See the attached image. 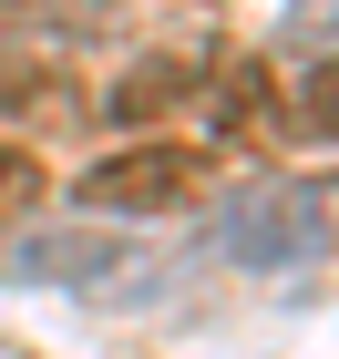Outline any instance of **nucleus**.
Returning <instances> with one entry per match:
<instances>
[{
    "mask_svg": "<svg viewBox=\"0 0 339 359\" xmlns=\"http://www.w3.org/2000/svg\"><path fill=\"white\" fill-rule=\"evenodd\" d=\"M319 21H339V0H298V11H288V41H309Z\"/></svg>",
    "mask_w": 339,
    "mask_h": 359,
    "instance_id": "obj_9",
    "label": "nucleus"
},
{
    "mask_svg": "<svg viewBox=\"0 0 339 359\" xmlns=\"http://www.w3.org/2000/svg\"><path fill=\"white\" fill-rule=\"evenodd\" d=\"M288 134H309V144H339V52H319L298 83H288Z\"/></svg>",
    "mask_w": 339,
    "mask_h": 359,
    "instance_id": "obj_6",
    "label": "nucleus"
},
{
    "mask_svg": "<svg viewBox=\"0 0 339 359\" xmlns=\"http://www.w3.org/2000/svg\"><path fill=\"white\" fill-rule=\"evenodd\" d=\"M11 11H41V0H0V21H11Z\"/></svg>",
    "mask_w": 339,
    "mask_h": 359,
    "instance_id": "obj_10",
    "label": "nucleus"
},
{
    "mask_svg": "<svg viewBox=\"0 0 339 359\" xmlns=\"http://www.w3.org/2000/svg\"><path fill=\"white\" fill-rule=\"evenodd\" d=\"M196 103H206V123H216V134H267V123H278V83H267L257 62H216Z\"/></svg>",
    "mask_w": 339,
    "mask_h": 359,
    "instance_id": "obj_5",
    "label": "nucleus"
},
{
    "mask_svg": "<svg viewBox=\"0 0 339 359\" xmlns=\"http://www.w3.org/2000/svg\"><path fill=\"white\" fill-rule=\"evenodd\" d=\"M206 195V154L185 144H124L103 165H83V205L93 216H175Z\"/></svg>",
    "mask_w": 339,
    "mask_h": 359,
    "instance_id": "obj_2",
    "label": "nucleus"
},
{
    "mask_svg": "<svg viewBox=\"0 0 339 359\" xmlns=\"http://www.w3.org/2000/svg\"><path fill=\"white\" fill-rule=\"evenodd\" d=\"M206 72H216L206 52H175V41H154V52H134L124 72H113L103 113H113V123H165L175 103H196V93H206Z\"/></svg>",
    "mask_w": 339,
    "mask_h": 359,
    "instance_id": "obj_3",
    "label": "nucleus"
},
{
    "mask_svg": "<svg viewBox=\"0 0 339 359\" xmlns=\"http://www.w3.org/2000/svg\"><path fill=\"white\" fill-rule=\"evenodd\" d=\"M0 123H31V134H62L83 123V83L41 52H0Z\"/></svg>",
    "mask_w": 339,
    "mask_h": 359,
    "instance_id": "obj_4",
    "label": "nucleus"
},
{
    "mask_svg": "<svg viewBox=\"0 0 339 359\" xmlns=\"http://www.w3.org/2000/svg\"><path fill=\"white\" fill-rule=\"evenodd\" d=\"M21 205H41V165L21 144H0V216H21Z\"/></svg>",
    "mask_w": 339,
    "mask_h": 359,
    "instance_id": "obj_8",
    "label": "nucleus"
},
{
    "mask_svg": "<svg viewBox=\"0 0 339 359\" xmlns=\"http://www.w3.org/2000/svg\"><path fill=\"white\" fill-rule=\"evenodd\" d=\"M339 247V185H267L226 216V257L237 267H309Z\"/></svg>",
    "mask_w": 339,
    "mask_h": 359,
    "instance_id": "obj_1",
    "label": "nucleus"
},
{
    "mask_svg": "<svg viewBox=\"0 0 339 359\" xmlns=\"http://www.w3.org/2000/svg\"><path fill=\"white\" fill-rule=\"evenodd\" d=\"M11 267H21V277H113L124 247H103V236H41V247H21Z\"/></svg>",
    "mask_w": 339,
    "mask_h": 359,
    "instance_id": "obj_7",
    "label": "nucleus"
}]
</instances>
